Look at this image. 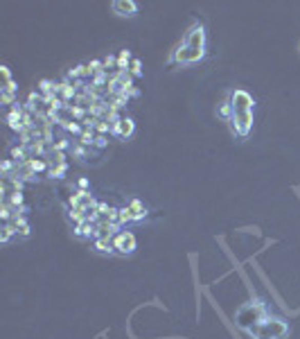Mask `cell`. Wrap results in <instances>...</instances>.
I'll list each match as a JSON object with an SVG mask.
<instances>
[{
    "label": "cell",
    "mask_w": 300,
    "mask_h": 339,
    "mask_svg": "<svg viewBox=\"0 0 300 339\" xmlns=\"http://www.w3.org/2000/svg\"><path fill=\"white\" fill-rule=\"evenodd\" d=\"M267 319V305H264L259 298L255 301H248L244 305H239L235 312V324L242 328V330H251V328H255L259 321Z\"/></svg>",
    "instance_id": "cell-1"
},
{
    "label": "cell",
    "mask_w": 300,
    "mask_h": 339,
    "mask_svg": "<svg viewBox=\"0 0 300 339\" xmlns=\"http://www.w3.org/2000/svg\"><path fill=\"white\" fill-rule=\"evenodd\" d=\"M248 335L253 339H285L289 335V324L280 316H267L255 328H251Z\"/></svg>",
    "instance_id": "cell-2"
},
{
    "label": "cell",
    "mask_w": 300,
    "mask_h": 339,
    "mask_svg": "<svg viewBox=\"0 0 300 339\" xmlns=\"http://www.w3.org/2000/svg\"><path fill=\"white\" fill-rule=\"evenodd\" d=\"M206 59V50H196V48H188V45L178 43L176 48L172 50L167 64L172 66H192V64H199V61Z\"/></svg>",
    "instance_id": "cell-3"
},
{
    "label": "cell",
    "mask_w": 300,
    "mask_h": 339,
    "mask_svg": "<svg viewBox=\"0 0 300 339\" xmlns=\"http://www.w3.org/2000/svg\"><path fill=\"white\" fill-rule=\"evenodd\" d=\"M149 215V208L145 206L140 199H129L124 206L120 208V226L124 229L127 224H138V222H143V219Z\"/></svg>",
    "instance_id": "cell-4"
},
{
    "label": "cell",
    "mask_w": 300,
    "mask_h": 339,
    "mask_svg": "<svg viewBox=\"0 0 300 339\" xmlns=\"http://www.w3.org/2000/svg\"><path fill=\"white\" fill-rule=\"evenodd\" d=\"M228 102H230V109L233 113H253L255 111V100L253 95L244 88H235L228 93Z\"/></svg>",
    "instance_id": "cell-5"
},
{
    "label": "cell",
    "mask_w": 300,
    "mask_h": 339,
    "mask_svg": "<svg viewBox=\"0 0 300 339\" xmlns=\"http://www.w3.org/2000/svg\"><path fill=\"white\" fill-rule=\"evenodd\" d=\"M113 244H115L117 256H133L135 249H138V237H135L133 231L122 229L120 233L113 237Z\"/></svg>",
    "instance_id": "cell-6"
},
{
    "label": "cell",
    "mask_w": 300,
    "mask_h": 339,
    "mask_svg": "<svg viewBox=\"0 0 300 339\" xmlns=\"http://www.w3.org/2000/svg\"><path fill=\"white\" fill-rule=\"evenodd\" d=\"M253 122H255L253 113H233V118L228 120V127L237 138H248V134L253 129Z\"/></svg>",
    "instance_id": "cell-7"
},
{
    "label": "cell",
    "mask_w": 300,
    "mask_h": 339,
    "mask_svg": "<svg viewBox=\"0 0 300 339\" xmlns=\"http://www.w3.org/2000/svg\"><path fill=\"white\" fill-rule=\"evenodd\" d=\"M183 45L188 48H196V50H206V27L203 23H192L188 27V32L183 34Z\"/></svg>",
    "instance_id": "cell-8"
},
{
    "label": "cell",
    "mask_w": 300,
    "mask_h": 339,
    "mask_svg": "<svg viewBox=\"0 0 300 339\" xmlns=\"http://www.w3.org/2000/svg\"><path fill=\"white\" fill-rule=\"evenodd\" d=\"M68 206L82 208V211H95L97 208V199H95V195L90 190H72Z\"/></svg>",
    "instance_id": "cell-9"
},
{
    "label": "cell",
    "mask_w": 300,
    "mask_h": 339,
    "mask_svg": "<svg viewBox=\"0 0 300 339\" xmlns=\"http://www.w3.org/2000/svg\"><path fill=\"white\" fill-rule=\"evenodd\" d=\"M111 134L115 136V138H120V140H129L135 134V120L133 118H129V116H122L120 120L111 127Z\"/></svg>",
    "instance_id": "cell-10"
},
{
    "label": "cell",
    "mask_w": 300,
    "mask_h": 339,
    "mask_svg": "<svg viewBox=\"0 0 300 339\" xmlns=\"http://www.w3.org/2000/svg\"><path fill=\"white\" fill-rule=\"evenodd\" d=\"M111 9L113 14L122 16V18H133L138 14V3H133V0H113Z\"/></svg>",
    "instance_id": "cell-11"
},
{
    "label": "cell",
    "mask_w": 300,
    "mask_h": 339,
    "mask_svg": "<svg viewBox=\"0 0 300 339\" xmlns=\"http://www.w3.org/2000/svg\"><path fill=\"white\" fill-rule=\"evenodd\" d=\"M97 222H82V224H75L72 226V235L77 237V240H90L93 242L95 237H97Z\"/></svg>",
    "instance_id": "cell-12"
},
{
    "label": "cell",
    "mask_w": 300,
    "mask_h": 339,
    "mask_svg": "<svg viewBox=\"0 0 300 339\" xmlns=\"http://www.w3.org/2000/svg\"><path fill=\"white\" fill-rule=\"evenodd\" d=\"M95 226H97V237H111V240L122 231L120 224L109 222V219H99V222L95 224Z\"/></svg>",
    "instance_id": "cell-13"
},
{
    "label": "cell",
    "mask_w": 300,
    "mask_h": 339,
    "mask_svg": "<svg viewBox=\"0 0 300 339\" xmlns=\"http://www.w3.org/2000/svg\"><path fill=\"white\" fill-rule=\"evenodd\" d=\"M93 251L99 253V256H115V244H113L111 237H95Z\"/></svg>",
    "instance_id": "cell-14"
},
{
    "label": "cell",
    "mask_w": 300,
    "mask_h": 339,
    "mask_svg": "<svg viewBox=\"0 0 300 339\" xmlns=\"http://www.w3.org/2000/svg\"><path fill=\"white\" fill-rule=\"evenodd\" d=\"M11 226V231H14L16 235H21V237H27L32 233V226L30 222H27L25 217H16V219H11V222H7Z\"/></svg>",
    "instance_id": "cell-15"
},
{
    "label": "cell",
    "mask_w": 300,
    "mask_h": 339,
    "mask_svg": "<svg viewBox=\"0 0 300 339\" xmlns=\"http://www.w3.org/2000/svg\"><path fill=\"white\" fill-rule=\"evenodd\" d=\"M131 61H133V56H131V50H122L120 54H117V70H122V72H127L129 70V66H131Z\"/></svg>",
    "instance_id": "cell-16"
},
{
    "label": "cell",
    "mask_w": 300,
    "mask_h": 339,
    "mask_svg": "<svg viewBox=\"0 0 300 339\" xmlns=\"http://www.w3.org/2000/svg\"><path fill=\"white\" fill-rule=\"evenodd\" d=\"M66 172H68V163H61V165H50L45 174H48L50 179H64Z\"/></svg>",
    "instance_id": "cell-17"
},
{
    "label": "cell",
    "mask_w": 300,
    "mask_h": 339,
    "mask_svg": "<svg viewBox=\"0 0 300 339\" xmlns=\"http://www.w3.org/2000/svg\"><path fill=\"white\" fill-rule=\"evenodd\" d=\"M217 116L222 118V120L228 122L230 118H233V109H230V102L228 100H224L222 104H219V109H217Z\"/></svg>",
    "instance_id": "cell-18"
},
{
    "label": "cell",
    "mask_w": 300,
    "mask_h": 339,
    "mask_svg": "<svg viewBox=\"0 0 300 339\" xmlns=\"http://www.w3.org/2000/svg\"><path fill=\"white\" fill-rule=\"evenodd\" d=\"M127 72H129V75H131L133 79L143 75V64H140V59H133V61H131V66H129V70H127Z\"/></svg>",
    "instance_id": "cell-19"
},
{
    "label": "cell",
    "mask_w": 300,
    "mask_h": 339,
    "mask_svg": "<svg viewBox=\"0 0 300 339\" xmlns=\"http://www.w3.org/2000/svg\"><path fill=\"white\" fill-rule=\"evenodd\" d=\"M11 235H16V233L11 231L9 224H5V226H3V233H0V242H3V244H7V242L11 240Z\"/></svg>",
    "instance_id": "cell-20"
},
{
    "label": "cell",
    "mask_w": 300,
    "mask_h": 339,
    "mask_svg": "<svg viewBox=\"0 0 300 339\" xmlns=\"http://www.w3.org/2000/svg\"><path fill=\"white\" fill-rule=\"evenodd\" d=\"M0 98H3V104H18L16 93H9V90H0Z\"/></svg>",
    "instance_id": "cell-21"
},
{
    "label": "cell",
    "mask_w": 300,
    "mask_h": 339,
    "mask_svg": "<svg viewBox=\"0 0 300 339\" xmlns=\"http://www.w3.org/2000/svg\"><path fill=\"white\" fill-rule=\"evenodd\" d=\"M106 143H109V138H106V136H102V134H97V138H95L93 147H95V149H104Z\"/></svg>",
    "instance_id": "cell-22"
},
{
    "label": "cell",
    "mask_w": 300,
    "mask_h": 339,
    "mask_svg": "<svg viewBox=\"0 0 300 339\" xmlns=\"http://www.w3.org/2000/svg\"><path fill=\"white\" fill-rule=\"evenodd\" d=\"M0 75H3V86L11 82V72H9V68H7V66H0Z\"/></svg>",
    "instance_id": "cell-23"
},
{
    "label": "cell",
    "mask_w": 300,
    "mask_h": 339,
    "mask_svg": "<svg viewBox=\"0 0 300 339\" xmlns=\"http://www.w3.org/2000/svg\"><path fill=\"white\" fill-rule=\"evenodd\" d=\"M3 90H9V93H16V90H18V86H16V82H14V79H11L9 84H5V86H3Z\"/></svg>",
    "instance_id": "cell-24"
},
{
    "label": "cell",
    "mask_w": 300,
    "mask_h": 339,
    "mask_svg": "<svg viewBox=\"0 0 300 339\" xmlns=\"http://www.w3.org/2000/svg\"><path fill=\"white\" fill-rule=\"evenodd\" d=\"M77 185H79V190H86L88 188V179H79Z\"/></svg>",
    "instance_id": "cell-25"
},
{
    "label": "cell",
    "mask_w": 300,
    "mask_h": 339,
    "mask_svg": "<svg viewBox=\"0 0 300 339\" xmlns=\"http://www.w3.org/2000/svg\"><path fill=\"white\" fill-rule=\"evenodd\" d=\"M298 48H300V45H298Z\"/></svg>",
    "instance_id": "cell-26"
}]
</instances>
